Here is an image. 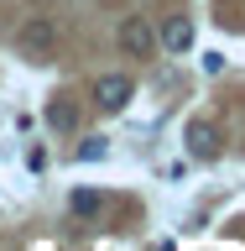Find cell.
Segmentation results:
<instances>
[{
    "label": "cell",
    "mask_w": 245,
    "mask_h": 251,
    "mask_svg": "<svg viewBox=\"0 0 245 251\" xmlns=\"http://www.w3.org/2000/svg\"><path fill=\"white\" fill-rule=\"evenodd\" d=\"M26 168L31 173H47V147H31V152H26Z\"/></svg>",
    "instance_id": "cell-9"
},
{
    "label": "cell",
    "mask_w": 245,
    "mask_h": 251,
    "mask_svg": "<svg viewBox=\"0 0 245 251\" xmlns=\"http://www.w3.org/2000/svg\"><path fill=\"white\" fill-rule=\"evenodd\" d=\"M162 47H167V52H178V58H183L188 47H193V21H188V16H172L167 26H162Z\"/></svg>",
    "instance_id": "cell-5"
},
{
    "label": "cell",
    "mask_w": 245,
    "mask_h": 251,
    "mask_svg": "<svg viewBox=\"0 0 245 251\" xmlns=\"http://www.w3.org/2000/svg\"><path fill=\"white\" fill-rule=\"evenodd\" d=\"M188 152L199 157V162H214L219 157V131L209 121H188Z\"/></svg>",
    "instance_id": "cell-4"
},
{
    "label": "cell",
    "mask_w": 245,
    "mask_h": 251,
    "mask_svg": "<svg viewBox=\"0 0 245 251\" xmlns=\"http://www.w3.org/2000/svg\"><path fill=\"white\" fill-rule=\"evenodd\" d=\"M68 209H73L78 220H94L105 209V194H99V188H73V194H68Z\"/></svg>",
    "instance_id": "cell-6"
},
{
    "label": "cell",
    "mask_w": 245,
    "mask_h": 251,
    "mask_svg": "<svg viewBox=\"0 0 245 251\" xmlns=\"http://www.w3.org/2000/svg\"><path fill=\"white\" fill-rule=\"evenodd\" d=\"M47 126H52V131H73V126H78V110L68 105V100H52V105H47Z\"/></svg>",
    "instance_id": "cell-7"
},
{
    "label": "cell",
    "mask_w": 245,
    "mask_h": 251,
    "mask_svg": "<svg viewBox=\"0 0 245 251\" xmlns=\"http://www.w3.org/2000/svg\"><path fill=\"white\" fill-rule=\"evenodd\" d=\"M105 157H110V141H105V136L78 141V162H105Z\"/></svg>",
    "instance_id": "cell-8"
},
{
    "label": "cell",
    "mask_w": 245,
    "mask_h": 251,
    "mask_svg": "<svg viewBox=\"0 0 245 251\" xmlns=\"http://www.w3.org/2000/svg\"><path fill=\"white\" fill-rule=\"evenodd\" d=\"M131 94H136V84H131L125 74H105L99 84H94V105L115 115V110H125V105H131Z\"/></svg>",
    "instance_id": "cell-3"
},
{
    "label": "cell",
    "mask_w": 245,
    "mask_h": 251,
    "mask_svg": "<svg viewBox=\"0 0 245 251\" xmlns=\"http://www.w3.org/2000/svg\"><path fill=\"white\" fill-rule=\"evenodd\" d=\"M120 47H125V58H152V52H156L152 21H146V16H131V21L120 26Z\"/></svg>",
    "instance_id": "cell-2"
},
{
    "label": "cell",
    "mask_w": 245,
    "mask_h": 251,
    "mask_svg": "<svg viewBox=\"0 0 245 251\" xmlns=\"http://www.w3.org/2000/svg\"><path fill=\"white\" fill-rule=\"evenodd\" d=\"M16 42H21V52H26V58L42 63L47 52H52V42H58V26H52V21H42V16H31L26 26H21V37H16Z\"/></svg>",
    "instance_id": "cell-1"
}]
</instances>
